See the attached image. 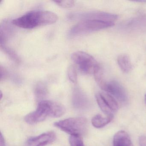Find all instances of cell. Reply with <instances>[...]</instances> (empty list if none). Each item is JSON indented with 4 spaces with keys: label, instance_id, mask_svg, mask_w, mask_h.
Wrapping results in <instances>:
<instances>
[{
    "label": "cell",
    "instance_id": "obj_13",
    "mask_svg": "<svg viewBox=\"0 0 146 146\" xmlns=\"http://www.w3.org/2000/svg\"><path fill=\"white\" fill-rule=\"evenodd\" d=\"M69 141L70 146H84L81 136L71 135Z\"/></svg>",
    "mask_w": 146,
    "mask_h": 146
},
{
    "label": "cell",
    "instance_id": "obj_4",
    "mask_svg": "<svg viewBox=\"0 0 146 146\" xmlns=\"http://www.w3.org/2000/svg\"><path fill=\"white\" fill-rule=\"evenodd\" d=\"M72 60L84 73L94 75L100 70L97 61L90 54L82 51L73 53Z\"/></svg>",
    "mask_w": 146,
    "mask_h": 146
},
{
    "label": "cell",
    "instance_id": "obj_10",
    "mask_svg": "<svg viewBox=\"0 0 146 146\" xmlns=\"http://www.w3.org/2000/svg\"><path fill=\"white\" fill-rule=\"evenodd\" d=\"M118 64L121 70L125 73L131 71L132 68L130 58L127 54H122L118 57Z\"/></svg>",
    "mask_w": 146,
    "mask_h": 146
},
{
    "label": "cell",
    "instance_id": "obj_18",
    "mask_svg": "<svg viewBox=\"0 0 146 146\" xmlns=\"http://www.w3.org/2000/svg\"><path fill=\"white\" fill-rule=\"evenodd\" d=\"M0 146H6L5 140L1 134V137H0Z\"/></svg>",
    "mask_w": 146,
    "mask_h": 146
},
{
    "label": "cell",
    "instance_id": "obj_17",
    "mask_svg": "<svg viewBox=\"0 0 146 146\" xmlns=\"http://www.w3.org/2000/svg\"><path fill=\"white\" fill-rule=\"evenodd\" d=\"M140 146H146V136H141L139 139Z\"/></svg>",
    "mask_w": 146,
    "mask_h": 146
},
{
    "label": "cell",
    "instance_id": "obj_9",
    "mask_svg": "<svg viewBox=\"0 0 146 146\" xmlns=\"http://www.w3.org/2000/svg\"><path fill=\"white\" fill-rule=\"evenodd\" d=\"M113 146H132L130 137L124 131H118L114 135Z\"/></svg>",
    "mask_w": 146,
    "mask_h": 146
},
{
    "label": "cell",
    "instance_id": "obj_12",
    "mask_svg": "<svg viewBox=\"0 0 146 146\" xmlns=\"http://www.w3.org/2000/svg\"><path fill=\"white\" fill-rule=\"evenodd\" d=\"M73 105L77 109H82L87 107V102L83 96H77L74 97L73 100Z\"/></svg>",
    "mask_w": 146,
    "mask_h": 146
},
{
    "label": "cell",
    "instance_id": "obj_11",
    "mask_svg": "<svg viewBox=\"0 0 146 146\" xmlns=\"http://www.w3.org/2000/svg\"><path fill=\"white\" fill-rule=\"evenodd\" d=\"M113 116H107L104 117L102 115L97 114L92 119V124L96 128H101L109 123L113 118Z\"/></svg>",
    "mask_w": 146,
    "mask_h": 146
},
{
    "label": "cell",
    "instance_id": "obj_14",
    "mask_svg": "<svg viewBox=\"0 0 146 146\" xmlns=\"http://www.w3.org/2000/svg\"><path fill=\"white\" fill-rule=\"evenodd\" d=\"M54 2L58 5L64 8H70L75 5L74 1H55Z\"/></svg>",
    "mask_w": 146,
    "mask_h": 146
},
{
    "label": "cell",
    "instance_id": "obj_2",
    "mask_svg": "<svg viewBox=\"0 0 146 146\" xmlns=\"http://www.w3.org/2000/svg\"><path fill=\"white\" fill-rule=\"evenodd\" d=\"M65 112V108L61 104L52 101H41L36 110L27 114L25 120L28 123L34 124L43 121L48 117H61Z\"/></svg>",
    "mask_w": 146,
    "mask_h": 146
},
{
    "label": "cell",
    "instance_id": "obj_15",
    "mask_svg": "<svg viewBox=\"0 0 146 146\" xmlns=\"http://www.w3.org/2000/svg\"><path fill=\"white\" fill-rule=\"evenodd\" d=\"M68 76L70 80L73 83H76L77 79V75L75 67L73 66H70L68 71Z\"/></svg>",
    "mask_w": 146,
    "mask_h": 146
},
{
    "label": "cell",
    "instance_id": "obj_6",
    "mask_svg": "<svg viewBox=\"0 0 146 146\" xmlns=\"http://www.w3.org/2000/svg\"><path fill=\"white\" fill-rule=\"evenodd\" d=\"M114 23L106 22L91 18L87 17L82 20L72 29V34H78L97 31L112 27Z\"/></svg>",
    "mask_w": 146,
    "mask_h": 146
},
{
    "label": "cell",
    "instance_id": "obj_19",
    "mask_svg": "<svg viewBox=\"0 0 146 146\" xmlns=\"http://www.w3.org/2000/svg\"><path fill=\"white\" fill-rule=\"evenodd\" d=\"M145 102H146V95H145Z\"/></svg>",
    "mask_w": 146,
    "mask_h": 146
},
{
    "label": "cell",
    "instance_id": "obj_16",
    "mask_svg": "<svg viewBox=\"0 0 146 146\" xmlns=\"http://www.w3.org/2000/svg\"><path fill=\"white\" fill-rule=\"evenodd\" d=\"M47 91L45 88H38L36 90V96L39 99H42L46 94Z\"/></svg>",
    "mask_w": 146,
    "mask_h": 146
},
{
    "label": "cell",
    "instance_id": "obj_7",
    "mask_svg": "<svg viewBox=\"0 0 146 146\" xmlns=\"http://www.w3.org/2000/svg\"><path fill=\"white\" fill-rule=\"evenodd\" d=\"M96 97L102 111L107 116H113V113L118 109V105L115 99L109 94L104 92L97 93Z\"/></svg>",
    "mask_w": 146,
    "mask_h": 146
},
{
    "label": "cell",
    "instance_id": "obj_3",
    "mask_svg": "<svg viewBox=\"0 0 146 146\" xmlns=\"http://www.w3.org/2000/svg\"><path fill=\"white\" fill-rule=\"evenodd\" d=\"M54 125L71 135L81 136L87 131L88 122L83 117H73L60 120Z\"/></svg>",
    "mask_w": 146,
    "mask_h": 146
},
{
    "label": "cell",
    "instance_id": "obj_8",
    "mask_svg": "<svg viewBox=\"0 0 146 146\" xmlns=\"http://www.w3.org/2000/svg\"><path fill=\"white\" fill-rule=\"evenodd\" d=\"M56 138L53 131L45 132L40 135L31 137L27 142V146H46L52 143Z\"/></svg>",
    "mask_w": 146,
    "mask_h": 146
},
{
    "label": "cell",
    "instance_id": "obj_5",
    "mask_svg": "<svg viewBox=\"0 0 146 146\" xmlns=\"http://www.w3.org/2000/svg\"><path fill=\"white\" fill-rule=\"evenodd\" d=\"M101 72L95 76L99 86L106 92L112 95L119 101L123 103L126 102L128 100V96L124 88L117 81L107 82L104 80Z\"/></svg>",
    "mask_w": 146,
    "mask_h": 146
},
{
    "label": "cell",
    "instance_id": "obj_1",
    "mask_svg": "<svg viewBox=\"0 0 146 146\" xmlns=\"http://www.w3.org/2000/svg\"><path fill=\"white\" fill-rule=\"evenodd\" d=\"M58 20L57 15L52 12L32 11L13 20L12 23L22 29H32L52 24Z\"/></svg>",
    "mask_w": 146,
    "mask_h": 146
}]
</instances>
